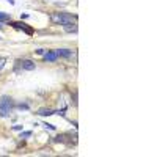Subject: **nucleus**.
<instances>
[{
	"label": "nucleus",
	"mask_w": 157,
	"mask_h": 157,
	"mask_svg": "<svg viewBox=\"0 0 157 157\" xmlns=\"http://www.w3.org/2000/svg\"><path fill=\"white\" fill-rule=\"evenodd\" d=\"M52 22L55 24H60V25H68V24H75L77 21V16H72V14H68V13H55V14L50 16Z\"/></svg>",
	"instance_id": "1"
},
{
	"label": "nucleus",
	"mask_w": 157,
	"mask_h": 157,
	"mask_svg": "<svg viewBox=\"0 0 157 157\" xmlns=\"http://www.w3.org/2000/svg\"><path fill=\"white\" fill-rule=\"evenodd\" d=\"M11 110H13V99L10 96H2L0 98V116L2 118L10 116Z\"/></svg>",
	"instance_id": "2"
},
{
	"label": "nucleus",
	"mask_w": 157,
	"mask_h": 157,
	"mask_svg": "<svg viewBox=\"0 0 157 157\" xmlns=\"http://www.w3.org/2000/svg\"><path fill=\"white\" fill-rule=\"evenodd\" d=\"M10 25H11V27H14V29H17V30H24L27 35H32L33 33V30L30 27H27L24 22H13V21H10Z\"/></svg>",
	"instance_id": "3"
},
{
	"label": "nucleus",
	"mask_w": 157,
	"mask_h": 157,
	"mask_svg": "<svg viewBox=\"0 0 157 157\" xmlns=\"http://www.w3.org/2000/svg\"><path fill=\"white\" fill-rule=\"evenodd\" d=\"M55 54H57V57H64V58H68V57L72 55V52L68 50V49H57Z\"/></svg>",
	"instance_id": "4"
},
{
	"label": "nucleus",
	"mask_w": 157,
	"mask_h": 157,
	"mask_svg": "<svg viewBox=\"0 0 157 157\" xmlns=\"http://www.w3.org/2000/svg\"><path fill=\"white\" fill-rule=\"evenodd\" d=\"M57 110H50V109H39L38 110V115L39 116H52V115H55Z\"/></svg>",
	"instance_id": "5"
},
{
	"label": "nucleus",
	"mask_w": 157,
	"mask_h": 157,
	"mask_svg": "<svg viewBox=\"0 0 157 157\" xmlns=\"http://www.w3.org/2000/svg\"><path fill=\"white\" fill-rule=\"evenodd\" d=\"M22 68H24L25 71H33L36 66H35V63H33L32 60H25V61H22Z\"/></svg>",
	"instance_id": "6"
},
{
	"label": "nucleus",
	"mask_w": 157,
	"mask_h": 157,
	"mask_svg": "<svg viewBox=\"0 0 157 157\" xmlns=\"http://www.w3.org/2000/svg\"><path fill=\"white\" fill-rule=\"evenodd\" d=\"M44 61H55L58 57H57V54H55V50L54 52H47V54H44Z\"/></svg>",
	"instance_id": "7"
},
{
	"label": "nucleus",
	"mask_w": 157,
	"mask_h": 157,
	"mask_svg": "<svg viewBox=\"0 0 157 157\" xmlns=\"http://www.w3.org/2000/svg\"><path fill=\"white\" fill-rule=\"evenodd\" d=\"M64 30H66L68 33H77V25L75 24H68V25H64Z\"/></svg>",
	"instance_id": "8"
},
{
	"label": "nucleus",
	"mask_w": 157,
	"mask_h": 157,
	"mask_svg": "<svg viewBox=\"0 0 157 157\" xmlns=\"http://www.w3.org/2000/svg\"><path fill=\"white\" fill-rule=\"evenodd\" d=\"M3 21H10V14H6V13H3V11H0V22H3Z\"/></svg>",
	"instance_id": "9"
},
{
	"label": "nucleus",
	"mask_w": 157,
	"mask_h": 157,
	"mask_svg": "<svg viewBox=\"0 0 157 157\" xmlns=\"http://www.w3.org/2000/svg\"><path fill=\"white\" fill-rule=\"evenodd\" d=\"M5 63H6V57H0V71L3 69V66H5Z\"/></svg>",
	"instance_id": "10"
},
{
	"label": "nucleus",
	"mask_w": 157,
	"mask_h": 157,
	"mask_svg": "<svg viewBox=\"0 0 157 157\" xmlns=\"http://www.w3.org/2000/svg\"><path fill=\"white\" fill-rule=\"evenodd\" d=\"M30 135H32L30 130H27V132H21V138H29Z\"/></svg>",
	"instance_id": "11"
},
{
	"label": "nucleus",
	"mask_w": 157,
	"mask_h": 157,
	"mask_svg": "<svg viewBox=\"0 0 157 157\" xmlns=\"http://www.w3.org/2000/svg\"><path fill=\"white\" fill-rule=\"evenodd\" d=\"M43 126H44L46 129H49V130H55V126H54V124H47V123H43Z\"/></svg>",
	"instance_id": "12"
},
{
	"label": "nucleus",
	"mask_w": 157,
	"mask_h": 157,
	"mask_svg": "<svg viewBox=\"0 0 157 157\" xmlns=\"http://www.w3.org/2000/svg\"><path fill=\"white\" fill-rule=\"evenodd\" d=\"M13 130H22V126H21V124H16V126H13Z\"/></svg>",
	"instance_id": "13"
},
{
	"label": "nucleus",
	"mask_w": 157,
	"mask_h": 157,
	"mask_svg": "<svg viewBox=\"0 0 157 157\" xmlns=\"http://www.w3.org/2000/svg\"><path fill=\"white\" fill-rule=\"evenodd\" d=\"M19 109H24V110H27V109H29V105H27V104H19Z\"/></svg>",
	"instance_id": "14"
},
{
	"label": "nucleus",
	"mask_w": 157,
	"mask_h": 157,
	"mask_svg": "<svg viewBox=\"0 0 157 157\" xmlns=\"http://www.w3.org/2000/svg\"><path fill=\"white\" fill-rule=\"evenodd\" d=\"M36 54H38V55H44V49H38Z\"/></svg>",
	"instance_id": "15"
},
{
	"label": "nucleus",
	"mask_w": 157,
	"mask_h": 157,
	"mask_svg": "<svg viewBox=\"0 0 157 157\" xmlns=\"http://www.w3.org/2000/svg\"><path fill=\"white\" fill-rule=\"evenodd\" d=\"M0 29H3V24L2 22H0Z\"/></svg>",
	"instance_id": "16"
}]
</instances>
